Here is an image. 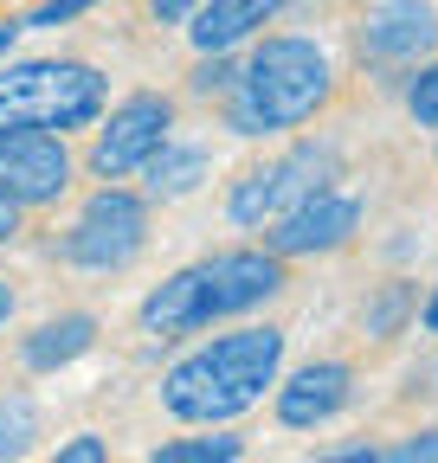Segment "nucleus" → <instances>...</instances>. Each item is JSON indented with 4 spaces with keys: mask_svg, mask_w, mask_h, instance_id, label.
I'll use <instances>...</instances> for the list:
<instances>
[{
    "mask_svg": "<svg viewBox=\"0 0 438 463\" xmlns=\"http://www.w3.org/2000/svg\"><path fill=\"white\" fill-rule=\"evenodd\" d=\"M406 116L419 129H438V58L413 65V78H406Z\"/></svg>",
    "mask_w": 438,
    "mask_h": 463,
    "instance_id": "a211bd4d",
    "label": "nucleus"
},
{
    "mask_svg": "<svg viewBox=\"0 0 438 463\" xmlns=\"http://www.w3.org/2000/svg\"><path fill=\"white\" fill-rule=\"evenodd\" d=\"M278 289H284V258H271L264 245L258 251L239 245V251H213V258L175 270L168 283H155L136 309V322L148 341H181V335H200L213 322L264 309Z\"/></svg>",
    "mask_w": 438,
    "mask_h": 463,
    "instance_id": "7ed1b4c3",
    "label": "nucleus"
},
{
    "mask_svg": "<svg viewBox=\"0 0 438 463\" xmlns=\"http://www.w3.org/2000/svg\"><path fill=\"white\" fill-rule=\"evenodd\" d=\"M355 232H361V200L342 187H322L264 225V251L271 258H322V251H342Z\"/></svg>",
    "mask_w": 438,
    "mask_h": 463,
    "instance_id": "9d476101",
    "label": "nucleus"
},
{
    "mask_svg": "<svg viewBox=\"0 0 438 463\" xmlns=\"http://www.w3.org/2000/svg\"><path fill=\"white\" fill-rule=\"evenodd\" d=\"M90 7H103V0H39V7H33L20 26H26V33H33V26H71V20L90 14Z\"/></svg>",
    "mask_w": 438,
    "mask_h": 463,
    "instance_id": "aec40b11",
    "label": "nucleus"
},
{
    "mask_svg": "<svg viewBox=\"0 0 438 463\" xmlns=\"http://www.w3.org/2000/svg\"><path fill=\"white\" fill-rule=\"evenodd\" d=\"M355 52L374 71H413L438 52V7L432 0H374L355 26Z\"/></svg>",
    "mask_w": 438,
    "mask_h": 463,
    "instance_id": "6e6552de",
    "label": "nucleus"
},
{
    "mask_svg": "<svg viewBox=\"0 0 438 463\" xmlns=\"http://www.w3.org/2000/svg\"><path fill=\"white\" fill-rule=\"evenodd\" d=\"M278 425L284 431H316L355 399V367L348 361H309L297 373H278Z\"/></svg>",
    "mask_w": 438,
    "mask_h": 463,
    "instance_id": "9b49d317",
    "label": "nucleus"
},
{
    "mask_svg": "<svg viewBox=\"0 0 438 463\" xmlns=\"http://www.w3.org/2000/svg\"><path fill=\"white\" fill-rule=\"evenodd\" d=\"M33 444H39V399L0 392V463H20Z\"/></svg>",
    "mask_w": 438,
    "mask_h": 463,
    "instance_id": "dca6fc26",
    "label": "nucleus"
},
{
    "mask_svg": "<svg viewBox=\"0 0 438 463\" xmlns=\"http://www.w3.org/2000/svg\"><path fill=\"white\" fill-rule=\"evenodd\" d=\"M175 136V103L161 90H129L123 103H110L97 116V142H90V174L97 181H129L142 161Z\"/></svg>",
    "mask_w": 438,
    "mask_h": 463,
    "instance_id": "0eeeda50",
    "label": "nucleus"
},
{
    "mask_svg": "<svg viewBox=\"0 0 438 463\" xmlns=\"http://www.w3.org/2000/svg\"><path fill=\"white\" fill-rule=\"evenodd\" d=\"M284 7H290V0H200V7L187 14V45H194L200 58L239 52L252 33H264Z\"/></svg>",
    "mask_w": 438,
    "mask_h": 463,
    "instance_id": "f8f14e48",
    "label": "nucleus"
},
{
    "mask_svg": "<svg viewBox=\"0 0 438 463\" xmlns=\"http://www.w3.org/2000/svg\"><path fill=\"white\" fill-rule=\"evenodd\" d=\"M52 463H110V438L78 431V438H65L59 450H52Z\"/></svg>",
    "mask_w": 438,
    "mask_h": 463,
    "instance_id": "412c9836",
    "label": "nucleus"
},
{
    "mask_svg": "<svg viewBox=\"0 0 438 463\" xmlns=\"http://www.w3.org/2000/svg\"><path fill=\"white\" fill-rule=\"evenodd\" d=\"M374 463H438V425H425V431H406L400 444L374 450Z\"/></svg>",
    "mask_w": 438,
    "mask_h": 463,
    "instance_id": "6ab92c4d",
    "label": "nucleus"
},
{
    "mask_svg": "<svg viewBox=\"0 0 438 463\" xmlns=\"http://www.w3.org/2000/svg\"><path fill=\"white\" fill-rule=\"evenodd\" d=\"M419 328H425V335H438V289H432L425 309H419Z\"/></svg>",
    "mask_w": 438,
    "mask_h": 463,
    "instance_id": "bb28decb",
    "label": "nucleus"
},
{
    "mask_svg": "<svg viewBox=\"0 0 438 463\" xmlns=\"http://www.w3.org/2000/svg\"><path fill=\"white\" fill-rule=\"evenodd\" d=\"M110 109V78L84 58H20L0 65V129H52L78 136L97 129Z\"/></svg>",
    "mask_w": 438,
    "mask_h": 463,
    "instance_id": "20e7f679",
    "label": "nucleus"
},
{
    "mask_svg": "<svg viewBox=\"0 0 438 463\" xmlns=\"http://www.w3.org/2000/svg\"><path fill=\"white\" fill-rule=\"evenodd\" d=\"M336 181H342L336 142H297V148H284L278 161H258V167L239 174L233 194H226V219H233L239 232H264L278 213L303 206L309 194L336 187Z\"/></svg>",
    "mask_w": 438,
    "mask_h": 463,
    "instance_id": "423d86ee",
    "label": "nucleus"
},
{
    "mask_svg": "<svg viewBox=\"0 0 438 463\" xmlns=\"http://www.w3.org/2000/svg\"><path fill=\"white\" fill-rule=\"evenodd\" d=\"M194 7H200V0H148V14H155L161 26H187Z\"/></svg>",
    "mask_w": 438,
    "mask_h": 463,
    "instance_id": "5701e85b",
    "label": "nucleus"
},
{
    "mask_svg": "<svg viewBox=\"0 0 438 463\" xmlns=\"http://www.w3.org/2000/svg\"><path fill=\"white\" fill-rule=\"evenodd\" d=\"M316 463H374V450L355 444V450H328V457H316Z\"/></svg>",
    "mask_w": 438,
    "mask_h": 463,
    "instance_id": "393cba45",
    "label": "nucleus"
},
{
    "mask_svg": "<svg viewBox=\"0 0 438 463\" xmlns=\"http://www.w3.org/2000/svg\"><path fill=\"white\" fill-rule=\"evenodd\" d=\"M328 97H336L328 52L303 33H264L226 84V129L245 136V142L290 136V129L316 123L328 109Z\"/></svg>",
    "mask_w": 438,
    "mask_h": 463,
    "instance_id": "f03ea898",
    "label": "nucleus"
},
{
    "mask_svg": "<svg viewBox=\"0 0 438 463\" xmlns=\"http://www.w3.org/2000/svg\"><path fill=\"white\" fill-rule=\"evenodd\" d=\"M233 71H239L233 58H226V52H213V58H200V71H194V90H200V97H226Z\"/></svg>",
    "mask_w": 438,
    "mask_h": 463,
    "instance_id": "4be33fe9",
    "label": "nucleus"
},
{
    "mask_svg": "<svg viewBox=\"0 0 438 463\" xmlns=\"http://www.w3.org/2000/svg\"><path fill=\"white\" fill-rule=\"evenodd\" d=\"M142 245H148V194H136L123 181H103L78 206V219L52 239V258L71 264V270L110 277V270H129L142 258Z\"/></svg>",
    "mask_w": 438,
    "mask_h": 463,
    "instance_id": "39448f33",
    "label": "nucleus"
},
{
    "mask_svg": "<svg viewBox=\"0 0 438 463\" xmlns=\"http://www.w3.org/2000/svg\"><path fill=\"white\" fill-rule=\"evenodd\" d=\"M14 322V289H7V277H0V328Z\"/></svg>",
    "mask_w": 438,
    "mask_h": 463,
    "instance_id": "cd10ccee",
    "label": "nucleus"
},
{
    "mask_svg": "<svg viewBox=\"0 0 438 463\" xmlns=\"http://www.w3.org/2000/svg\"><path fill=\"white\" fill-rule=\"evenodd\" d=\"M20 33H26L20 20H0V65H7V52H14V39H20Z\"/></svg>",
    "mask_w": 438,
    "mask_h": 463,
    "instance_id": "a878e982",
    "label": "nucleus"
},
{
    "mask_svg": "<svg viewBox=\"0 0 438 463\" xmlns=\"http://www.w3.org/2000/svg\"><path fill=\"white\" fill-rule=\"evenodd\" d=\"M0 194L20 206H59L71 194V148L52 129H0Z\"/></svg>",
    "mask_w": 438,
    "mask_h": 463,
    "instance_id": "1a4fd4ad",
    "label": "nucleus"
},
{
    "mask_svg": "<svg viewBox=\"0 0 438 463\" xmlns=\"http://www.w3.org/2000/svg\"><path fill=\"white\" fill-rule=\"evenodd\" d=\"M20 213H26L20 200H7V194H0V245H14V239H20Z\"/></svg>",
    "mask_w": 438,
    "mask_h": 463,
    "instance_id": "b1692460",
    "label": "nucleus"
},
{
    "mask_svg": "<svg viewBox=\"0 0 438 463\" xmlns=\"http://www.w3.org/2000/svg\"><path fill=\"white\" fill-rule=\"evenodd\" d=\"M239 457H245V438L233 425H194V438H168L148 450V463H239Z\"/></svg>",
    "mask_w": 438,
    "mask_h": 463,
    "instance_id": "2eb2a0df",
    "label": "nucleus"
},
{
    "mask_svg": "<svg viewBox=\"0 0 438 463\" xmlns=\"http://www.w3.org/2000/svg\"><path fill=\"white\" fill-rule=\"evenodd\" d=\"M90 347H97V316L65 309V316H45L33 335H20V367L26 373H59V367L84 361Z\"/></svg>",
    "mask_w": 438,
    "mask_h": 463,
    "instance_id": "ddd939ff",
    "label": "nucleus"
},
{
    "mask_svg": "<svg viewBox=\"0 0 438 463\" xmlns=\"http://www.w3.org/2000/svg\"><path fill=\"white\" fill-rule=\"evenodd\" d=\"M213 174V155L200 148V142H161L148 161H142V194L148 200H187V194H200V181Z\"/></svg>",
    "mask_w": 438,
    "mask_h": 463,
    "instance_id": "4468645a",
    "label": "nucleus"
},
{
    "mask_svg": "<svg viewBox=\"0 0 438 463\" xmlns=\"http://www.w3.org/2000/svg\"><path fill=\"white\" fill-rule=\"evenodd\" d=\"M413 316H419V289H413L406 277L380 283L374 297H367V335H374V341H394V335H400Z\"/></svg>",
    "mask_w": 438,
    "mask_h": 463,
    "instance_id": "f3484780",
    "label": "nucleus"
},
{
    "mask_svg": "<svg viewBox=\"0 0 438 463\" xmlns=\"http://www.w3.org/2000/svg\"><path fill=\"white\" fill-rule=\"evenodd\" d=\"M278 373H284V328L245 322L226 335H206L161 373V412L181 425H233L252 405H264Z\"/></svg>",
    "mask_w": 438,
    "mask_h": 463,
    "instance_id": "f257e3e1",
    "label": "nucleus"
}]
</instances>
